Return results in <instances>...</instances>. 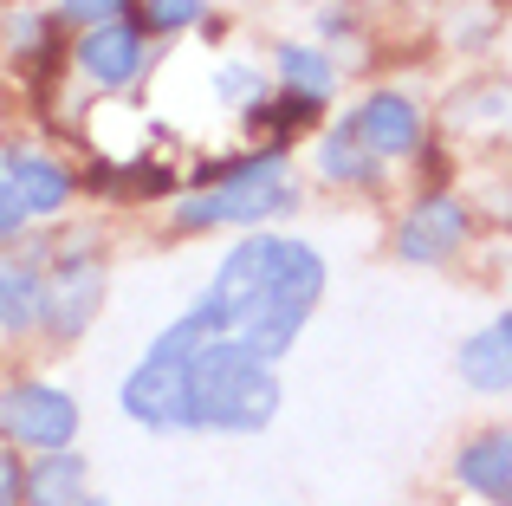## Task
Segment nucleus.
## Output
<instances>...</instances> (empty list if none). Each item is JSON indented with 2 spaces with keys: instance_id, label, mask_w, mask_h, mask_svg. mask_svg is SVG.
Returning <instances> with one entry per match:
<instances>
[{
  "instance_id": "f257e3e1",
  "label": "nucleus",
  "mask_w": 512,
  "mask_h": 506,
  "mask_svg": "<svg viewBox=\"0 0 512 506\" xmlns=\"http://www.w3.org/2000/svg\"><path fill=\"white\" fill-rule=\"evenodd\" d=\"M318 292H325V260L312 241H279V234H247L221 260L208 286V312L221 318L227 338H240L253 357L279 364L292 338L305 331Z\"/></svg>"
},
{
  "instance_id": "f03ea898",
  "label": "nucleus",
  "mask_w": 512,
  "mask_h": 506,
  "mask_svg": "<svg viewBox=\"0 0 512 506\" xmlns=\"http://www.w3.org/2000/svg\"><path fill=\"white\" fill-rule=\"evenodd\" d=\"M279 416V377L266 357H253L240 338H208L201 357L188 364V416L182 429H221V435H253Z\"/></svg>"
},
{
  "instance_id": "7ed1b4c3",
  "label": "nucleus",
  "mask_w": 512,
  "mask_h": 506,
  "mask_svg": "<svg viewBox=\"0 0 512 506\" xmlns=\"http://www.w3.org/2000/svg\"><path fill=\"white\" fill-rule=\"evenodd\" d=\"M221 338V318L208 312V299L195 312H182L175 325L156 331V344L143 351V364L124 377V416L143 429H182L188 416V364L201 357V344Z\"/></svg>"
},
{
  "instance_id": "20e7f679",
  "label": "nucleus",
  "mask_w": 512,
  "mask_h": 506,
  "mask_svg": "<svg viewBox=\"0 0 512 506\" xmlns=\"http://www.w3.org/2000/svg\"><path fill=\"white\" fill-rule=\"evenodd\" d=\"M279 208H292V169H286V156H260V163H247L240 176L188 195V202L175 208V221H182V228H253V221L279 215Z\"/></svg>"
},
{
  "instance_id": "39448f33",
  "label": "nucleus",
  "mask_w": 512,
  "mask_h": 506,
  "mask_svg": "<svg viewBox=\"0 0 512 506\" xmlns=\"http://www.w3.org/2000/svg\"><path fill=\"white\" fill-rule=\"evenodd\" d=\"M0 422H7L13 442L52 455V448H65L78 435V403L65 390H52V383H13L0 396Z\"/></svg>"
},
{
  "instance_id": "423d86ee",
  "label": "nucleus",
  "mask_w": 512,
  "mask_h": 506,
  "mask_svg": "<svg viewBox=\"0 0 512 506\" xmlns=\"http://www.w3.org/2000/svg\"><path fill=\"white\" fill-rule=\"evenodd\" d=\"M98 292H104V273L91 260H72L39 286V318L52 331H85L91 312H98Z\"/></svg>"
},
{
  "instance_id": "0eeeda50",
  "label": "nucleus",
  "mask_w": 512,
  "mask_h": 506,
  "mask_svg": "<svg viewBox=\"0 0 512 506\" xmlns=\"http://www.w3.org/2000/svg\"><path fill=\"white\" fill-rule=\"evenodd\" d=\"M461 234H467V215H461V202L435 195V202H422L409 221H402L396 247H402V260H415V266H435V260H448V253L461 247Z\"/></svg>"
},
{
  "instance_id": "6e6552de",
  "label": "nucleus",
  "mask_w": 512,
  "mask_h": 506,
  "mask_svg": "<svg viewBox=\"0 0 512 506\" xmlns=\"http://www.w3.org/2000/svg\"><path fill=\"white\" fill-rule=\"evenodd\" d=\"M357 124V137L370 143L376 156H409L415 143H422V117H415V104L402 98V91H376V98H363V111L350 117Z\"/></svg>"
},
{
  "instance_id": "1a4fd4ad",
  "label": "nucleus",
  "mask_w": 512,
  "mask_h": 506,
  "mask_svg": "<svg viewBox=\"0 0 512 506\" xmlns=\"http://www.w3.org/2000/svg\"><path fill=\"white\" fill-rule=\"evenodd\" d=\"M78 65H85L98 85H130L137 65H143V33H137V26H124V20L91 26L85 46H78Z\"/></svg>"
},
{
  "instance_id": "9d476101",
  "label": "nucleus",
  "mask_w": 512,
  "mask_h": 506,
  "mask_svg": "<svg viewBox=\"0 0 512 506\" xmlns=\"http://www.w3.org/2000/svg\"><path fill=\"white\" fill-rule=\"evenodd\" d=\"M7 176H13V189H20L26 215H59V208L72 202V182H65V169L52 163V156H39V150H13V156H7Z\"/></svg>"
},
{
  "instance_id": "9b49d317",
  "label": "nucleus",
  "mask_w": 512,
  "mask_h": 506,
  "mask_svg": "<svg viewBox=\"0 0 512 506\" xmlns=\"http://www.w3.org/2000/svg\"><path fill=\"white\" fill-rule=\"evenodd\" d=\"M454 370H461L474 390H487V396H500L512 390V338L500 325H487V331H474V338L461 344V357H454Z\"/></svg>"
},
{
  "instance_id": "f8f14e48",
  "label": "nucleus",
  "mask_w": 512,
  "mask_h": 506,
  "mask_svg": "<svg viewBox=\"0 0 512 506\" xmlns=\"http://www.w3.org/2000/svg\"><path fill=\"white\" fill-rule=\"evenodd\" d=\"M461 481L474 487V494H487V500H512V435H480V442H467L461 448Z\"/></svg>"
},
{
  "instance_id": "ddd939ff",
  "label": "nucleus",
  "mask_w": 512,
  "mask_h": 506,
  "mask_svg": "<svg viewBox=\"0 0 512 506\" xmlns=\"http://www.w3.org/2000/svg\"><path fill=\"white\" fill-rule=\"evenodd\" d=\"M26 500L33 506H85V461L65 455V448L39 455L33 474H26Z\"/></svg>"
},
{
  "instance_id": "4468645a",
  "label": "nucleus",
  "mask_w": 512,
  "mask_h": 506,
  "mask_svg": "<svg viewBox=\"0 0 512 506\" xmlns=\"http://www.w3.org/2000/svg\"><path fill=\"white\" fill-rule=\"evenodd\" d=\"M376 163H383V156H376L370 143L357 137V124H338V130L325 137V150H318V169H325L331 182H370Z\"/></svg>"
},
{
  "instance_id": "2eb2a0df",
  "label": "nucleus",
  "mask_w": 512,
  "mask_h": 506,
  "mask_svg": "<svg viewBox=\"0 0 512 506\" xmlns=\"http://www.w3.org/2000/svg\"><path fill=\"white\" fill-rule=\"evenodd\" d=\"M279 78H286L305 104H312V98H331V85H338L331 59H325V52H312V46H279Z\"/></svg>"
},
{
  "instance_id": "dca6fc26",
  "label": "nucleus",
  "mask_w": 512,
  "mask_h": 506,
  "mask_svg": "<svg viewBox=\"0 0 512 506\" xmlns=\"http://www.w3.org/2000/svg\"><path fill=\"white\" fill-rule=\"evenodd\" d=\"M33 318H39V279L0 273V325H7V331H26Z\"/></svg>"
},
{
  "instance_id": "f3484780",
  "label": "nucleus",
  "mask_w": 512,
  "mask_h": 506,
  "mask_svg": "<svg viewBox=\"0 0 512 506\" xmlns=\"http://www.w3.org/2000/svg\"><path fill=\"white\" fill-rule=\"evenodd\" d=\"M214 91H221L227 104H253L260 98V72H253V65H221V72H214Z\"/></svg>"
},
{
  "instance_id": "a211bd4d",
  "label": "nucleus",
  "mask_w": 512,
  "mask_h": 506,
  "mask_svg": "<svg viewBox=\"0 0 512 506\" xmlns=\"http://www.w3.org/2000/svg\"><path fill=\"white\" fill-rule=\"evenodd\" d=\"M143 13H150L156 33H182V26H195V20H201V0H150Z\"/></svg>"
},
{
  "instance_id": "6ab92c4d",
  "label": "nucleus",
  "mask_w": 512,
  "mask_h": 506,
  "mask_svg": "<svg viewBox=\"0 0 512 506\" xmlns=\"http://www.w3.org/2000/svg\"><path fill=\"white\" fill-rule=\"evenodd\" d=\"M59 13L78 20V26H111L117 13H124V0H59Z\"/></svg>"
},
{
  "instance_id": "aec40b11",
  "label": "nucleus",
  "mask_w": 512,
  "mask_h": 506,
  "mask_svg": "<svg viewBox=\"0 0 512 506\" xmlns=\"http://www.w3.org/2000/svg\"><path fill=\"white\" fill-rule=\"evenodd\" d=\"M20 221H26V202H20V189H13L7 163H0V234H13Z\"/></svg>"
},
{
  "instance_id": "412c9836",
  "label": "nucleus",
  "mask_w": 512,
  "mask_h": 506,
  "mask_svg": "<svg viewBox=\"0 0 512 506\" xmlns=\"http://www.w3.org/2000/svg\"><path fill=\"white\" fill-rule=\"evenodd\" d=\"M20 494H26L20 461H13V455H0V506H20Z\"/></svg>"
},
{
  "instance_id": "4be33fe9",
  "label": "nucleus",
  "mask_w": 512,
  "mask_h": 506,
  "mask_svg": "<svg viewBox=\"0 0 512 506\" xmlns=\"http://www.w3.org/2000/svg\"><path fill=\"white\" fill-rule=\"evenodd\" d=\"M91 506H104V500H91Z\"/></svg>"
}]
</instances>
